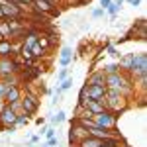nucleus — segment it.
Returning <instances> with one entry per match:
<instances>
[{"instance_id":"obj_1","label":"nucleus","mask_w":147,"mask_h":147,"mask_svg":"<svg viewBox=\"0 0 147 147\" xmlns=\"http://www.w3.org/2000/svg\"><path fill=\"white\" fill-rule=\"evenodd\" d=\"M104 104H106V110L112 114H118L127 110V106H129V102H127V96L124 94H118V92L114 90H106V96H104Z\"/></svg>"},{"instance_id":"obj_2","label":"nucleus","mask_w":147,"mask_h":147,"mask_svg":"<svg viewBox=\"0 0 147 147\" xmlns=\"http://www.w3.org/2000/svg\"><path fill=\"white\" fill-rule=\"evenodd\" d=\"M92 122L98 125V127H104V129H116V124H118V116L108 110H104L100 114H92Z\"/></svg>"},{"instance_id":"obj_3","label":"nucleus","mask_w":147,"mask_h":147,"mask_svg":"<svg viewBox=\"0 0 147 147\" xmlns=\"http://www.w3.org/2000/svg\"><path fill=\"white\" fill-rule=\"evenodd\" d=\"M16 118H18V114L6 104V106L0 110V129L14 131V127H16Z\"/></svg>"},{"instance_id":"obj_4","label":"nucleus","mask_w":147,"mask_h":147,"mask_svg":"<svg viewBox=\"0 0 147 147\" xmlns=\"http://www.w3.org/2000/svg\"><path fill=\"white\" fill-rule=\"evenodd\" d=\"M20 104H22V112L28 114V116H32V114L37 110V104H39V100H37V96H35L34 92L26 90V94L20 98Z\"/></svg>"},{"instance_id":"obj_5","label":"nucleus","mask_w":147,"mask_h":147,"mask_svg":"<svg viewBox=\"0 0 147 147\" xmlns=\"http://www.w3.org/2000/svg\"><path fill=\"white\" fill-rule=\"evenodd\" d=\"M0 10H2V16L6 18V20H20L24 16V12L16 6V4H12L8 0H0Z\"/></svg>"},{"instance_id":"obj_6","label":"nucleus","mask_w":147,"mask_h":147,"mask_svg":"<svg viewBox=\"0 0 147 147\" xmlns=\"http://www.w3.org/2000/svg\"><path fill=\"white\" fill-rule=\"evenodd\" d=\"M145 69H147V55L145 53H136L134 55V63H131V75H134V79L136 77H141V75H145Z\"/></svg>"},{"instance_id":"obj_7","label":"nucleus","mask_w":147,"mask_h":147,"mask_svg":"<svg viewBox=\"0 0 147 147\" xmlns=\"http://www.w3.org/2000/svg\"><path fill=\"white\" fill-rule=\"evenodd\" d=\"M18 73V63L12 57H0V79Z\"/></svg>"},{"instance_id":"obj_8","label":"nucleus","mask_w":147,"mask_h":147,"mask_svg":"<svg viewBox=\"0 0 147 147\" xmlns=\"http://www.w3.org/2000/svg\"><path fill=\"white\" fill-rule=\"evenodd\" d=\"M79 106L84 110V112H88V114H100V112L106 110L104 100H84V102H80Z\"/></svg>"},{"instance_id":"obj_9","label":"nucleus","mask_w":147,"mask_h":147,"mask_svg":"<svg viewBox=\"0 0 147 147\" xmlns=\"http://www.w3.org/2000/svg\"><path fill=\"white\" fill-rule=\"evenodd\" d=\"M104 79H106V75H104L102 71H92L90 77L86 79V84H88V86H106V84H104Z\"/></svg>"},{"instance_id":"obj_10","label":"nucleus","mask_w":147,"mask_h":147,"mask_svg":"<svg viewBox=\"0 0 147 147\" xmlns=\"http://www.w3.org/2000/svg\"><path fill=\"white\" fill-rule=\"evenodd\" d=\"M22 98V90H20V86H8L6 88V94H4V102L6 104H10V102H18Z\"/></svg>"},{"instance_id":"obj_11","label":"nucleus","mask_w":147,"mask_h":147,"mask_svg":"<svg viewBox=\"0 0 147 147\" xmlns=\"http://www.w3.org/2000/svg\"><path fill=\"white\" fill-rule=\"evenodd\" d=\"M34 10L39 14H53V4H49L47 0H34Z\"/></svg>"},{"instance_id":"obj_12","label":"nucleus","mask_w":147,"mask_h":147,"mask_svg":"<svg viewBox=\"0 0 147 147\" xmlns=\"http://www.w3.org/2000/svg\"><path fill=\"white\" fill-rule=\"evenodd\" d=\"M37 39H39V32H35V30H30L28 34L24 35V41H22V45L24 47H34L35 43H37Z\"/></svg>"},{"instance_id":"obj_13","label":"nucleus","mask_w":147,"mask_h":147,"mask_svg":"<svg viewBox=\"0 0 147 147\" xmlns=\"http://www.w3.org/2000/svg\"><path fill=\"white\" fill-rule=\"evenodd\" d=\"M71 59H73V51H71V47H63V49H61V59H59L61 67H69Z\"/></svg>"},{"instance_id":"obj_14","label":"nucleus","mask_w":147,"mask_h":147,"mask_svg":"<svg viewBox=\"0 0 147 147\" xmlns=\"http://www.w3.org/2000/svg\"><path fill=\"white\" fill-rule=\"evenodd\" d=\"M12 55V39H0V57Z\"/></svg>"},{"instance_id":"obj_15","label":"nucleus","mask_w":147,"mask_h":147,"mask_svg":"<svg viewBox=\"0 0 147 147\" xmlns=\"http://www.w3.org/2000/svg\"><path fill=\"white\" fill-rule=\"evenodd\" d=\"M122 69H120V65L118 63H110V65H104V69H102V73L104 75H114V73H120Z\"/></svg>"},{"instance_id":"obj_16","label":"nucleus","mask_w":147,"mask_h":147,"mask_svg":"<svg viewBox=\"0 0 147 147\" xmlns=\"http://www.w3.org/2000/svg\"><path fill=\"white\" fill-rule=\"evenodd\" d=\"M30 51H32V57H34V59H39V57L45 55V49L39 45V43H35L34 47H30Z\"/></svg>"},{"instance_id":"obj_17","label":"nucleus","mask_w":147,"mask_h":147,"mask_svg":"<svg viewBox=\"0 0 147 147\" xmlns=\"http://www.w3.org/2000/svg\"><path fill=\"white\" fill-rule=\"evenodd\" d=\"M26 124H30V116H28V114H24V112H20V114H18V118H16V127L26 125Z\"/></svg>"},{"instance_id":"obj_18","label":"nucleus","mask_w":147,"mask_h":147,"mask_svg":"<svg viewBox=\"0 0 147 147\" xmlns=\"http://www.w3.org/2000/svg\"><path fill=\"white\" fill-rule=\"evenodd\" d=\"M20 57H22L24 61H34V57H32V51L28 49V47H20Z\"/></svg>"},{"instance_id":"obj_19","label":"nucleus","mask_w":147,"mask_h":147,"mask_svg":"<svg viewBox=\"0 0 147 147\" xmlns=\"http://www.w3.org/2000/svg\"><path fill=\"white\" fill-rule=\"evenodd\" d=\"M120 8H122V6H118V4H116V2H112V4H110V6H108V8H106V10L104 12H108V14H110V16H116V14H118V12H120Z\"/></svg>"},{"instance_id":"obj_20","label":"nucleus","mask_w":147,"mask_h":147,"mask_svg":"<svg viewBox=\"0 0 147 147\" xmlns=\"http://www.w3.org/2000/svg\"><path fill=\"white\" fill-rule=\"evenodd\" d=\"M71 86H73V79H71V77H67L65 80H61V86H59V90L65 92V90H69Z\"/></svg>"},{"instance_id":"obj_21","label":"nucleus","mask_w":147,"mask_h":147,"mask_svg":"<svg viewBox=\"0 0 147 147\" xmlns=\"http://www.w3.org/2000/svg\"><path fill=\"white\" fill-rule=\"evenodd\" d=\"M65 118H67V116H65V112H61V110H59V112L55 114V116H53V124H63V122H65Z\"/></svg>"},{"instance_id":"obj_22","label":"nucleus","mask_w":147,"mask_h":147,"mask_svg":"<svg viewBox=\"0 0 147 147\" xmlns=\"http://www.w3.org/2000/svg\"><path fill=\"white\" fill-rule=\"evenodd\" d=\"M69 77V69L67 67H63L61 71H59V75H57V80H65Z\"/></svg>"},{"instance_id":"obj_23","label":"nucleus","mask_w":147,"mask_h":147,"mask_svg":"<svg viewBox=\"0 0 147 147\" xmlns=\"http://www.w3.org/2000/svg\"><path fill=\"white\" fill-rule=\"evenodd\" d=\"M108 55H112V57H122L120 53H118V49L114 45H108Z\"/></svg>"},{"instance_id":"obj_24","label":"nucleus","mask_w":147,"mask_h":147,"mask_svg":"<svg viewBox=\"0 0 147 147\" xmlns=\"http://www.w3.org/2000/svg\"><path fill=\"white\" fill-rule=\"evenodd\" d=\"M6 88H8V86H6V84H4V82L0 80V100H4V94H6Z\"/></svg>"},{"instance_id":"obj_25","label":"nucleus","mask_w":147,"mask_h":147,"mask_svg":"<svg viewBox=\"0 0 147 147\" xmlns=\"http://www.w3.org/2000/svg\"><path fill=\"white\" fill-rule=\"evenodd\" d=\"M104 16V10L102 8H96V10H92V18H102Z\"/></svg>"},{"instance_id":"obj_26","label":"nucleus","mask_w":147,"mask_h":147,"mask_svg":"<svg viewBox=\"0 0 147 147\" xmlns=\"http://www.w3.org/2000/svg\"><path fill=\"white\" fill-rule=\"evenodd\" d=\"M110 4H112V0H100V8H102V10H106Z\"/></svg>"},{"instance_id":"obj_27","label":"nucleus","mask_w":147,"mask_h":147,"mask_svg":"<svg viewBox=\"0 0 147 147\" xmlns=\"http://www.w3.org/2000/svg\"><path fill=\"white\" fill-rule=\"evenodd\" d=\"M45 136H47V139H49V137H55V129H53V127L45 129Z\"/></svg>"},{"instance_id":"obj_28","label":"nucleus","mask_w":147,"mask_h":147,"mask_svg":"<svg viewBox=\"0 0 147 147\" xmlns=\"http://www.w3.org/2000/svg\"><path fill=\"white\" fill-rule=\"evenodd\" d=\"M127 2H129L131 6H139V4H141V0H127Z\"/></svg>"},{"instance_id":"obj_29","label":"nucleus","mask_w":147,"mask_h":147,"mask_svg":"<svg viewBox=\"0 0 147 147\" xmlns=\"http://www.w3.org/2000/svg\"><path fill=\"white\" fill-rule=\"evenodd\" d=\"M37 139H39V137H37V136H32V137H30V139H28V141H30V143H37Z\"/></svg>"},{"instance_id":"obj_30","label":"nucleus","mask_w":147,"mask_h":147,"mask_svg":"<svg viewBox=\"0 0 147 147\" xmlns=\"http://www.w3.org/2000/svg\"><path fill=\"white\" fill-rule=\"evenodd\" d=\"M114 2H116L118 6H122V4H124V0H114Z\"/></svg>"},{"instance_id":"obj_31","label":"nucleus","mask_w":147,"mask_h":147,"mask_svg":"<svg viewBox=\"0 0 147 147\" xmlns=\"http://www.w3.org/2000/svg\"><path fill=\"white\" fill-rule=\"evenodd\" d=\"M4 106H6V102H4V100H0V110H2Z\"/></svg>"},{"instance_id":"obj_32","label":"nucleus","mask_w":147,"mask_h":147,"mask_svg":"<svg viewBox=\"0 0 147 147\" xmlns=\"http://www.w3.org/2000/svg\"><path fill=\"white\" fill-rule=\"evenodd\" d=\"M47 2H49V4H53V6H55V0H47Z\"/></svg>"},{"instance_id":"obj_33","label":"nucleus","mask_w":147,"mask_h":147,"mask_svg":"<svg viewBox=\"0 0 147 147\" xmlns=\"http://www.w3.org/2000/svg\"><path fill=\"white\" fill-rule=\"evenodd\" d=\"M0 20H4V16H2V10H0Z\"/></svg>"},{"instance_id":"obj_34","label":"nucleus","mask_w":147,"mask_h":147,"mask_svg":"<svg viewBox=\"0 0 147 147\" xmlns=\"http://www.w3.org/2000/svg\"><path fill=\"white\" fill-rule=\"evenodd\" d=\"M43 147H49V145H43Z\"/></svg>"}]
</instances>
